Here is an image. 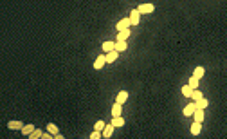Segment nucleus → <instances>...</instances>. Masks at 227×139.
Wrapping results in <instances>:
<instances>
[{"mask_svg":"<svg viewBox=\"0 0 227 139\" xmlns=\"http://www.w3.org/2000/svg\"><path fill=\"white\" fill-rule=\"evenodd\" d=\"M114 128H115V127H114L112 123H110V125H106V127H105V130H103V137H112Z\"/></svg>","mask_w":227,"mask_h":139,"instance_id":"4468645a","label":"nucleus"},{"mask_svg":"<svg viewBox=\"0 0 227 139\" xmlns=\"http://www.w3.org/2000/svg\"><path fill=\"white\" fill-rule=\"evenodd\" d=\"M126 49H128L126 42H114V51H115V53H123Z\"/></svg>","mask_w":227,"mask_h":139,"instance_id":"423d86ee","label":"nucleus"},{"mask_svg":"<svg viewBox=\"0 0 227 139\" xmlns=\"http://www.w3.org/2000/svg\"><path fill=\"white\" fill-rule=\"evenodd\" d=\"M101 137H103V132H96V130H94L92 136H90V139H101Z\"/></svg>","mask_w":227,"mask_h":139,"instance_id":"a878e982","label":"nucleus"},{"mask_svg":"<svg viewBox=\"0 0 227 139\" xmlns=\"http://www.w3.org/2000/svg\"><path fill=\"white\" fill-rule=\"evenodd\" d=\"M128 38H130V29H124V31H121L117 34V40L115 42H126Z\"/></svg>","mask_w":227,"mask_h":139,"instance_id":"1a4fd4ad","label":"nucleus"},{"mask_svg":"<svg viewBox=\"0 0 227 139\" xmlns=\"http://www.w3.org/2000/svg\"><path fill=\"white\" fill-rule=\"evenodd\" d=\"M112 51H114V42H105L103 43V53L108 54V53H112Z\"/></svg>","mask_w":227,"mask_h":139,"instance_id":"6ab92c4d","label":"nucleus"},{"mask_svg":"<svg viewBox=\"0 0 227 139\" xmlns=\"http://www.w3.org/2000/svg\"><path fill=\"white\" fill-rule=\"evenodd\" d=\"M128 18H130V24H132V25H137V24H139V20H141V15L137 13V9H132V11H130V16H128Z\"/></svg>","mask_w":227,"mask_h":139,"instance_id":"f03ea898","label":"nucleus"},{"mask_svg":"<svg viewBox=\"0 0 227 139\" xmlns=\"http://www.w3.org/2000/svg\"><path fill=\"white\" fill-rule=\"evenodd\" d=\"M121 112H123V108L119 103H114L112 107V118H121Z\"/></svg>","mask_w":227,"mask_h":139,"instance_id":"9b49d317","label":"nucleus"},{"mask_svg":"<svg viewBox=\"0 0 227 139\" xmlns=\"http://www.w3.org/2000/svg\"><path fill=\"white\" fill-rule=\"evenodd\" d=\"M47 132L56 137V136L60 134V128H58V125H54V123H47Z\"/></svg>","mask_w":227,"mask_h":139,"instance_id":"6e6552de","label":"nucleus"},{"mask_svg":"<svg viewBox=\"0 0 227 139\" xmlns=\"http://www.w3.org/2000/svg\"><path fill=\"white\" fill-rule=\"evenodd\" d=\"M200 130H202V125H200V123H193V125H191V134H193V136H198Z\"/></svg>","mask_w":227,"mask_h":139,"instance_id":"aec40b11","label":"nucleus"},{"mask_svg":"<svg viewBox=\"0 0 227 139\" xmlns=\"http://www.w3.org/2000/svg\"><path fill=\"white\" fill-rule=\"evenodd\" d=\"M24 127H25V125H24L22 121H9V123H7V128L9 130H22Z\"/></svg>","mask_w":227,"mask_h":139,"instance_id":"39448f33","label":"nucleus"},{"mask_svg":"<svg viewBox=\"0 0 227 139\" xmlns=\"http://www.w3.org/2000/svg\"><path fill=\"white\" fill-rule=\"evenodd\" d=\"M204 74H206V69L204 67H195V71H193V78H196L198 81L204 78Z\"/></svg>","mask_w":227,"mask_h":139,"instance_id":"0eeeda50","label":"nucleus"},{"mask_svg":"<svg viewBox=\"0 0 227 139\" xmlns=\"http://www.w3.org/2000/svg\"><path fill=\"white\" fill-rule=\"evenodd\" d=\"M105 127H106V123H103V121H97V123L94 125V130H96V132H103Z\"/></svg>","mask_w":227,"mask_h":139,"instance_id":"4be33fe9","label":"nucleus"},{"mask_svg":"<svg viewBox=\"0 0 227 139\" xmlns=\"http://www.w3.org/2000/svg\"><path fill=\"white\" fill-rule=\"evenodd\" d=\"M106 56V63H114L117 58H119V53H115V51H112V53H108V54H105Z\"/></svg>","mask_w":227,"mask_h":139,"instance_id":"f8f14e48","label":"nucleus"},{"mask_svg":"<svg viewBox=\"0 0 227 139\" xmlns=\"http://www.w3.org/2000/svg\"><path fill=\"white\" fill-rule=\"evenodd\" d=\"M193 116H195V123H200V125H202V121H204V110H195Z\"/></svg>","mask_w":227,"mask_h":139,"instance_id":"dca6fc26","label":"nucleus"},{"mask_svg":"<svg viewBox=\"0 0 227 139\" xmlns=\"http://www.w3.org/2000/svg\"><path fill=\"white\" fill-rule=\"evenodd\" d=\"M191 92H193V90H191V87H189V85H184V87H182V94H184V96L191 98Z\"/></svg>","mask_w":227,"mask_h":139,"instance_id":"393cba45","label":"nucleus"},{"mask_svg":"<svg viewBox=\"0 0 227 139\" xmlns=\"http://www.w3.org/2000/svg\"><path fill=\"white\" fill-rule=\"evenodd\" d=\"M34 130H36V128H34L32 125H25V127H24V128H22L20 132L24 134V136H27V137H29V136H31V134L34 132Z\"/></svg>","mask_w":227,"mask_h":139,"instance_id":"a211bd4d","label":"nucleus"},{"mask_svg":"<svg viewBox=\"0 0 227 139\" xmlns=\"http://www.w3.org/2000/svg\"><path fill=\"white\" fill-rule=\"evenodd\" d=\"M187 85L191 87V90H196V89H198V80L191 76V78H189V83H187Z\"/></svg>","mask_w":227,"mask_h":139,"instance_id":"412c9836","label":"nucleus"},{"mask_svg":"<svg viewBox=\"0 0 227 139\" xmlns=\"http://www.w3.org/2000/svg\"><path fill=\"white\" fill-rule=\"evenodd\" d=\"M130 25H132V24H130V18H123L115 27H117V31L121 33V31H124V29H130Z\"/></svg>","mask_w":227,"mask_h":139,"instance_id":"20e7f679","label":"nucleus"},{"mask_svg":"<svg viewBox=\"0 0 227 139\" xmlns=\"http://www.w3.org/2000/svg\"><path fill=\"white\" fill-rule=\"evenodd\" d=\"M105 63H106V56H105V54H99V58L94 62V69H96V71H99V69H103Z\"/></svg>","mask_w":227,"mask_h":139,"instance_id":"7ed1b4c3","label":"nucleus"},{"mask_svg":"<svg viewBox=\"0 0 227 139\" xmlns=\"http://www.w3.org/2000/svg\"><path fill=\"white\" fill-rule=\"evenodd\" d=\"M112 125H114V127H123L124 119L123 118H112Z\"/></svg>","mask_w":227,"mask_h":139,"instance_id":"b1692460","label":"nucleus"},{"mask_svg":"<svg viewBox=\"0 0 227 139\" xmlns=\"http://www.w3.org/2000/svg\"><path fill=\"white\" fill-rule=\"evenodd\" d=\"M41 139H54V136H51L49 132H43V136H41Z\"/></svg>","mask_w":227,"mask_h":139,"instance_id":"bb28decb","label":"nucleus"},{"mask_svg":"<svg viewBox=\"0 0 227 139\" xmlns=\"http://www.w3.org/2000/svg\"><path fill=\"white\" fill-rule=\"evenodd\" d=\"M207 105H209V101H207L206 98H202V99H200V101H196V103H195V107H196V110H204V108H206Z\"/></svg>","mask_w":227,"mask_h":139,"instance_id":"2eb2a0df","label":"nucleus"},{"mask_svg":"<svg viewBox=\"0 0 227 139\" xmlns=\"http://www.w3.org/2000/svg\"><path fill=\"white\" fill-rule=\"evenodd\" d=\"M202 98H204V94H202V92H200L198 89H196V90H193V92H191V99H193V103H196V101H200Z\"/></svg>","mask_w":227,"mask_h":139,"instance_id":"f3484780","label":"nucleus"},{"mask_svg":"<svg viewBox=\"0 0 227 139\" xmlns=\"http://www.w3.org/2000/svg\"><path fill=\"white\" fill-rule=\"evenodd\" d=\"M54 139H65V136H62V134H58V136H56V137Z\"/></svg>","mask_w":227,"mask_h":139,"instance_id":"cd10ccee","label":"nucleus"},{"mask_svg":"<svg viewBox=\"0 0 227 139\" xmlns=\"http://www.w3.org/2000/svg\"><path fill=\"white\" fill-rule=\"evenodd\" d=\"M196 110V107H195V103H189V105H186V108L182 110L184 112V116H193V112Z\"/></svg>","mask_w":227,"mask_h":139,"instance_id":"ddd939ff","label":"nucleus"},{"mask_svg":"<svg viewBox=\"0 0 227 139\" xmlns=\"http://www.w3.org/2000/svg\"><path fill=\"white\" fill-rule=\"evenodd\" d=\"M128 99V92L126 90H121L119 94H117V98H115V103H119V105H123L124 101Z\"/></svg>","mask_w":227,"mask_h":139,"instance_id":"9d476101","label":"nucleus"},{"mask_svg":"<svg viewBox=\"0 0 227 139\" xmlns=\"http://www.w3.org/2000/svg\"><path fill=\"white\" fill-rule=\"evenodd\" d=\"M153 4H141L139 7H137V13L139 15H150V13H153Z\"/></svg>","mask_w":227,"mask_h":139,"instance_id":"f257e3e1","label":"nucleus"},{"mask_svg":"<svg viewBox=\"0 0 227 139\" xmlns=\"http://www.w3.org/2000/svg\"><path fill=\"white\" fill-rule=\"evenodd\" d=\"M41 136H43V132L36 128V130H34V132H32V134H31V136H29L27 139H41Z\"/></svg>","mask_w":227,"mask_h":139,"instance_id":"5701e85b","label":"nucleus"}]
</instances>
